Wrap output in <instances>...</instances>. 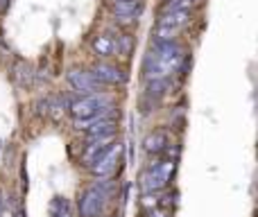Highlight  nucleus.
I'll list each match as a JSON object with an SVG mask.
<instances>
[{
	"label": "nucleus",
	"mask_w": 258,
	"mask_h": 217,
	"mask_svg": "<svg viewBox=\"0 0 258 217\" xmlns=\"http://www.w3.org/2000/svg\"><path fill=\"white\" fill-rule=\"evenodd\" d=\"M183 59H186V52L177 41L152 43L145 59H143V75H145L147 82L172 80L174 73L181 70Z\"/></svg>",
	"instance_id": "1"
},
{
	"label": "nucleus",
	"mask_w": 258,
	"mask_h": 217,
	"mask_svg": "<svg viewBox=\"0 0 258 217\" xmlns=\"http://www.w3.org/2000/svg\"><path fill=\"white\" fill-rule=\"evenodd\" d=\"M118 195L113 179H95L77 195V215L80 217H102L109 201Z\"/></svg>",
	"instance_id": "2"
},
{
	"label": "nucleus",
	"mask_w": 258,
	"mask_h": 217,
	"mask_svg": "<svg viewBox=\"0 0 258 217\" xmlns=\"http://www.w3.org/2000/svg\"><path fill=\"white\" fill-rule=\"evenodd\" d=\"M73 120H89V118H100V115L116 113V104H113L111 95L107 93H93V95H80V98L71 100L68 104Z\"/></svg>",
	"instance_id": "3"
},
{
	"label": "nucleus",
	"mask_w": 258,
	"mask_h": 217,
	"mask_svg": "<svg viewBox=\"0 0 258 217\" xmlns=\"http://www.w3.org/2000/svg\"><path fill=\"white\" fill-rule=\"evenodd\" d=\"M174 170H177V161L172 156H154V161L141 172L143 192H163V188L172 179Z\"/></svg>",
	"instance_id": "4"
},
{
	"label": "nucleus",
	"mask_w": 258,
	"mask_h": 217,
	"mask_svg": "<svg viewBox=\"0 0 258 217\" xmlns=\"http://www.w3.org/2000/svg\"><path fill=\"white\" fill-rule=\"evenodd\" d=\"M122 154H125V147H122L120 140H116V142H113V145L109 147V150L104 152V154L100 156V159L89 168L91 174H93L95 179H111L113 174L118 172V168H120Z\"/></svg>",
	"instance_id": "5"
},
{
	"label": "nucleus",
	"mask_w": 258,
	"mask_h": 217,
	"mask_svg": "<svg viewBox=\"0 0 258 217\" xmlns=\"http://www.w3.org/2000/svg\"><path fill=\"white\" fill-rule=\"evenodd\" d=\"M91 75L98 80L100 86H120L127 82V73L113 61H98L91 68Z\"/></svg>",
	"instance_id": "6"
},
{
	"label": "nucleus",
	"mask_w": 258,
	"mask_h": 217,
	"mask_svg": "<svg viewBox=\"0 0 258 217\" xmlns=\"http://www.w3.org/2000/svg\"><path fill=\"white\" fill-rule=\"evenodd\" d=\"M66 80H68V84H71V89L80 95L102 93V86L98 84V80L91 75V70H84V68H71Z\"/></svg>",
	"instance_id": "7"
},
{
	"label": "nucleus",
	"mask_w": 258,
	"mask_h": 217,
	"mask_svg": "<svg viewBox=\"0 0 258 217\" xmlns=\"http://www.w3.org/2000/svg\"><path fill=\"white\" fill-rule=\"evenodd\" d=\"M143 9H145V3H143V0L113 3V18H116V23L118 25H122V27L136 25L138 18L143 16Z\"/></svg>",
	"instance_id": "8"
},
{
	"label": "nucleus",
	"mask_w": 258,
	"mask_h": 217,
	"mask_svg": "<svg viewBox=\"0 0 258 217\" xmlns=\"http://www.w3.org/2000/svg\"><path fill=\"white\" fill-rule=\"evenodd\" d=\"M116 140H118V136H100V138H91V140H86L84 152H82V163H84L86 168H91V165H93Z\"/></svg>",
	"instance_id": "9"
},
{
	"label": "nucleus",
	"mask_w": 258,
	"mask_h": 217,
	"mask_svg": "<svg viewBox=\"0 0 258 217\" xmlns=\"http://www.w3.org/2000/svg\"><path fill=\"white\" fill-rule=\"evenodd\" d=\"M91 48H93V52L100 57V61H109L111 57H116V54H118L116 34H111V32H102V34H95L93 41H91Z\"/></svg>",
	"instance_id": "10"
},
{
	"label": "nucleus",
	"mask_w": 258,
	"mask_h": 217,
	"mask_svg": "<svg viewBox=\"0 0 258 217\" xmlns=\"http://www.w3.org/2000/svg\"><path fill=\"white\" fill-rule=\"evenodd\" d=\"M143 150L147 154H154V156H165L170 152V136L165 129H154L150 131L145 138H143Z\"/></svg>",
	"instance_id": "11"
},
{
	"label": "nucleus",
	"mask_w": 258,
	"mask_h": 217,
	"mask_svg": "<svg viewBox=\"0 0 258 217\" xmlns=\"http://www.w3.org/2000/svg\"><path fill=\"white\" fill-rule=\"evenodd\" d=\"M50 217H73V208H71V201L66 197H54L50 201Z\"/></svg>",
	"instance_id": "12"
},
{
	"label": "nucleus",
	"mask_w": 258,
	"mask_h": 217,
	"mask_svg": "<svg viewBox=\"0 0 258 217\" xmlns=\"http://www.w3.org/2000/svg\"><path fill=\"white\" fill-rule=\"evenodd\" d=\"M200 0H165L161 12H192Z\"/></svg>",
	"instance_id": "13"
},
{
	"label": "nucleus",
	"mask_w": 258,
	"mask_h": 217,
	"mask_svg": "<svg viewBox=\"0 0 258 217\" xmlns=\"http://www.w3.org/2000/svg\"><path fill=\"white\" fill-rule=\"evenodd\" d=\"M116 41H118V54L129 57V54H132V48H134V39H132V36H129V34H118Z\"/></svg>",
	"instance_id": "14"
},
{
	"label": "nucleus",
	"mask_w": 258,
	"mask_h": 217,
	"mask_svg": "<svg viewBox=\"0 0 258 217\" xmlns=\"http://www.w3.org/2000/svg\"><path fill=\"white\" fill-rule=\"evenodd\" d=\"M147 217H168L163 208H154V210H147Z\"/></svg>",
	"instance_id": "15"
},
{
	"label": "nucleus",
	"mask_w": 258,
	"mask_h": 217,
	"mask_svg": "<svg viewBox=\"0 0 258 217\" xmlns=\"http://www.w3.org/2000/svg\"><path fill=\"white\" fill-rule=\"evenodd\" d=\"M5 215V190L0 188V217Z\"/></svg>",
	"instance_id": "16"
},
{
	"label": "nucleus",
	"mask_w": 258,
	"mask_h": 217,
	"mask_svg": "<svg viewBox=\"0 0 258 217\" xmlns=\"http://www.w3.org/2000/svg\"><path fill=\"white\" fill-rule=\"evenodd\" d=\"M7 7H9V0H0V14L7 12Z\"/></svg>",
	"instance_id": "17"
},
{
	"label": "nucleus",
	"mask_w": 258,
	"mask_h": 217,
	"mask_svg": "<svg viewBox=\"0 0 258 217\" xmlns=\"http://www.w3.org/2000/svg\"><path fill=\"white\" fill-rule=\"evenodd\" d=\"M113 3H129V0H113Z\"/></svg>",
	"instance_id": "18"
},
{
	"label": "nucleus",
	"mask_w": 258,
	"mask_h": 217,
	"mask_svg": "<svg viewBox=\"0 0 258 217\" xmlns=\"http://www.w3.org/2000/svg\"><path fill=\"white\" fill-rule=\"evenodd\" d=\"M0 145H3V142H0Z\"/></svg>",
	"instance_id": "19"
}]
</instances>
